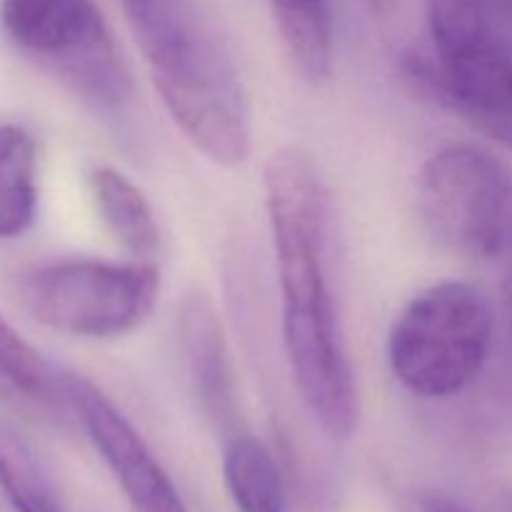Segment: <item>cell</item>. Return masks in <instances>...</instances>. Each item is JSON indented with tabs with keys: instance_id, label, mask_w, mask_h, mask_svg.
<instances>
[{
	"instance_id": "13",
	"label": "cell",
	"mask_w": 512,
	"mask_h": 512,
	"mask_svg": "<svg viewBox=\"0 0 512 512\" xmlns=\"http://www.w3.org/2000/svg\"><path fill=\"white\" fill-rule=\"evenodd\" d=\"M40 155L33 133L18 123L0 125V240L33 228L40 205Z\"/></svg>"
},
{
	"instance_id": "12",
	"label": "cell",
	"mask_w": 512,
	"mask_h": 512,
	"mask_svg": "<svg viewBox=\"0 0 512 512\" xmlns=\"http://www.w3.org/2000/svg\"><path fill=\"white\" fill-rule=\"evenodd\" d=\"M295 73L308 85L328 83L335 70V25L330 0H268Z\"/></svg>"
},
{
	"instance_id": "9",
	"label": "cell",
	"mask_w": 512,
	"mask_h": 512,
	"mask_svg": "<svg viewBox=\"0 0 512 512\" xmlns=\"http://www.w3.org/2000/svg\"><path fill=\"white\" fill-rule=\"evenodd\" d=\"M175 325H178L180 353H183L195 400L215 433L228 440L230 435L245 428L240 420L233 358H230L223 320H220L213 298L203 290H193L185 295L180 300Z\"/></svg>"
},
{
	"instance_id": "7",
	"label": "cell",
	"mask_w": 512,
	"mask_h": 512,
	"mask_svg": "<svg viewBox=\"0 0 512 512\" xmlns=\"http://www.w3.org/2000/svg\"><path fill=\"white\" fill-rule=\"evenodd\" d=\"M418 210L443 248L468 258H500L512 210V173L475 145H448L418 173Z\"/></svg>"
},
{
	"instance_id": "2",
	"label": "cell",
	"mask_w": 512,
	"mask_h": 512,
	"mask_svg": "<svg viewBox=\"0 0 512 512\" xmlns=\"http://www.w3.org/2000/svg\"><path fill=\"white\" fill-rule=\"evenodd\" d=\"M150 83L180 133L220 168L253 153V105L243 73L198 0H118Z\"/></svg>"
},
{
	"instance_id": "10",
	"label": "cell",
	"mask_w": 512,
	"mask_h": 512,
	"mask_svg": "<svg viewBox=\"0 0 512 512\" xmlns=\"http://www.w3.org/2000/svg\"><path fill=\"white\" fill-rule=\"evenodd\" d=\"M0 400L53 428L75 423L65 370L50 363L0 315Z\"/></svg>"
},
{
	"instance_id": "4",
	"label": "cell",
	"mask_w": 512,
	"mask_h": 512,
	"mask_svg": "<svg viewBox=\"0 0 512 512\" xmlns=\"http://www.w3.org/2000/svg\"><path fill=\"white\" fill-rule=\"evenodd\" d=\"M493 338L490 300L475 285L443 280L420 290L390 325V373L415 398H455L483 373Z\"/></svg>"
},
{
	"instance_id": "11",
	"label": "cell",
	"mask_w": 512,
	"mask_h": 512,
	"mask_svg": "<svg viewBox=\"0 0 512 512\" xmlns=\"http://www.w3.org/2000/svg\"><path fill=\"white\" fill-rule=\"evenodd\" d=\"M90 195L100 223L135 260H150L160 250V225L143 190L125 173L100 165L90 173Z\"/></svg>"
},
{
	"instance_id": "8",
	"label": "cell",
	"mask_w": 512,
	"mask_h": 512,
	"mask_svg": "<svg viewBox=\"0 0 512 512\" xmlns=\"http://www.w3.org/2000/svg\"><path fill=\"white\" fill-rule=\"evenodd\" d=\"M65 390L75 423L85 430L93 448L118 480L130 510L190 512L173 478L155 458L140 430L100 385L85 375L65 370Z\"/></svg>"
},
{
	"instance_id": "19",
	"label": "cell",
	"mask_w": 512,
	"mask_h": 512,
	"mask_svg": "<svg viewBox=\"0 0 512 512\" xmlns=\"http://www.w3.org/2000/svg\"><path fill=\"white\" fill-rule=\"evenodd\" d=\"M508 325H510V343H512V280H508Z\"/></svg>"
},
{
	"instance_id": "3",
	"label": "cell",
	"mask_w": 512,
	"mask_h": 512,
	"mask_svg": "<svg viewBox=\"0 0 512 512\" xmlns=\"http://www.w3.org/2000/svg\"><path fill=\"white\" fill-rule=\"evenodd\" d=\"M425 8L433 58L408 55L405 80L415 93L512 148V48L485 0H425Z\"/></svg>"
},
{
	"instance_id": "15",
	"label": "cell",
	"mask_w": 512,
	"mask_h": 512,
	"mask_svg": "<svg viewBox=\"0 0 512 512\" xmlns=\"http://www.w3.org/2000/svg\"><path fill=\"white\" fill-rule=\"evenodd\" d=\"M0 488L15 512H65L53 478L23 430L0 415Z\"/></svg>"
},
{
	"instance_id": "1",
	"label": "cell",
	"mask_w": 512,
	"mask_h": 512,
	"mask_svg": "<svg viewBox=\"0 0 512 512\" xmlns=\"http://www.w3.org/2000/svg\"><path fill=\"white\" fill-rule=\"evenodd\" d=\"M263 193L288 373L315 425L343 443L360 425V390L330 283V195L318 160L300 145L273 150Z\"/></svg>"
},
{
	"instance_id": "14",
	"label": "cell",
	"mask_w": 512,
	"mask_h": 512,
	"mask_svg": "<svg viewBox=\"0 0 512 512\" xmlns=\"http://www.w3.org/2000/svg\"><path fill=\"white\" fill-rule=\"evenodd\" d=\"M223 480L238 512H290L278 460L248 430L225 440Z\"/></svg>"
},
{
	"instance_id": "20",
	"label": "cell",
	"mask_w": 512,
	"mask_h": 512,
	"mask_svg": "<svg viewBox=\"0 0 512 512\" xmlns=\"http://www.w3.org/2000/svg\"><path fill=\"white\" fill-rule=\"evenodd\" d=\"M495 3H498V5H503L505 10H510V13H512V0H495Z\"/></svg>"
},
{
	"instance_id": "5",
	"label": "cell",
	"mask_w": 512,
	"mask_h": 512,
	"mask_svg": "<svg viewBox=\"0 0 512 512\" xmlns=\"http://www.w3.org/2000/svg\"><path fill=\"white\" fill-rule=\"evenodd\" d=\"M5 35L75 98L120 115L135 98L130 65L95 0H0Z\"/></svg>"
},
{
	"instance_id": "18",
	"label": "cell",
	"mask_w": 512,
	"mask_h": 512,
	"mask_svg": "<svg viewBox=\"0 0 512 512\" xmlns=\"http://www.w3.org/2000/svg\"><path fill=\"white\" fill-rule=\"evenodd\" d=\"M365 5H368L370 10H373V13H385V10L390 8V5H393V0H363Z\"/></svg>"
},
{
	"instance_id": "16",
	"label": "cell",
	"mask_w": 512,
	"mask_h": 512,
	"mask_svg": "<svg viewBox=\"0 0 512 512\" xmlns=\"http://www.w3.org/2000/svg\"><path fill=\"white\" fill-rule=\"evenodd\" d=\"M398 512H473L453 495L430 488H413L400 495Z\"/></svg>"
},
{
	"instance_id": "17",
	"label": "cell",
	"mask_w": 512,
	"mask_h": 512,
	"mask_svg": "<svg viewBox=\"0 0 512 512\" xmlns=\"http://www.w3.org/2000/svg\"><path fill=\"white\" fill-rule=\"evenodd\" d=\"M500 258H505L510 263V270H512V210H510V220H508V230H505V240H503V253H500ZM510 280H512V273H510Z\"/></svg>"
},
{
	"instance_id": "6",
	"label": "cell",
	"mask_w": 512,
	"mask_h": 512,
	"mask_svg": "<svg viewBox=\"0 0 512 512\" xmlns=\"http://www.w3.org/2000/svg\"><path fill=\"white\" fill-rule=\"evenodd\" d=\"M158 298L160 270L153 260L63 258L35 265L18 280V300L35 323L83 340L135 333Z\"/></svg>"
}]
</instances>
